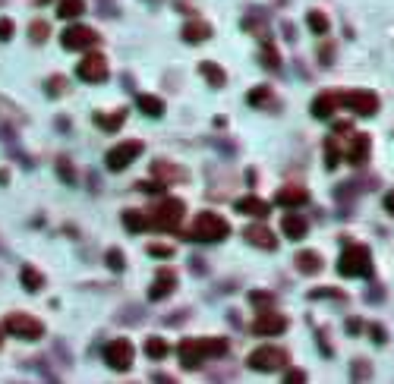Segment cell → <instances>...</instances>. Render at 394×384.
<instances>
[{"label": "cell", "instance_id": "44dd1931", "mask_svg": "<svg viewBox=\"0 0 394 384\" xmlns=\"http://www.w3.org/2000/svg\"><path fill=\"white\" fill-rule=\"evenodd\" d=\"M297 268L303 271V274H318V271H322V255H318V252H300Z\"/></svg>", "mask_w": 394, "mask_h": 384}, {"label": "cell", "instance_id": "7a4b0ae2", "mask_svg": "<svg viewBox=\"0 0 394 384\" xmlns=\"http://www.w3.org/2000/svg\"><path fill=\"white\" fill-rule=\"evenodd\" d=\"M337 271L344 277H372V255H369V249L360 243H350L341 252V258H337Z\"/></svg>", "mask_w": 394, "mask_h": 384}, {"label": "cell", "instance_id": "ffe728a7", "mask_svg": "<svg viewBox=\"0 0 394 384\" xmlns=\"http://www.w3.org/2000/svg\"><path fill=\"white\" fill-rule=\"evenodd\" d=\"M136 104H139V111L146 113V117H161V113H164V101L155 98V94H139Z\"/></svg>", "mask_w": 394, "mask_h": 384}, {"label": "cell", "instance_id": "e575fe53", "mask_svg": "<svg viewBox=\"0 0 394 384\" xmlns=\"http://www.w3.org/2000/svg\"><path fill=\"white\" fill-rule=\"evenodd\" d=\"M57 170H60V176H64L66 183H76V176H73V167H70V161H66V157H60V161H57Z\"/></svg>", "mask_w": 394, "mask_h": 384}, {"label": "cell", "instance_id": "b9f144b4", "mask_svg": "<svg viewBox=\"0 0 394 384\" xmlns=\"http://www.w3.org/2000/svg\"><path fill=\"white\" fill-rule=\"evenodd\" d=\"M385 208H388V211H391V214H394V189H391V192H388V195H385Z\"/></svg>", "mask_w": 394, "mask_h": 384}, {"label": "cell", "instance_id": "7bdbcfd3", "mask_svg": "<svg viewBox=\"0 0 394 384\" xmlns=\"http://www.w3.org/2000/svg\"><path fill=\"white\" fill-rule=\"evenodd\" d=\"M372 340H375V343H381V340H385V334H381V327H379V325L372 327Z\"/></svg>", "mask_w": 394, "mask_h": 384}, {"label": "cell", "instance_id": "2e32d148", "mask_svg": "<svg viewBox=\"0 0 394 384\" xmlns=\"http://www.w3.org/2000/svg\"><path fill=\"white\" fill-rule=\"evenodd\" d=\"M337 107H341V94H335V92H322L316 101H312V113H316L318 120H328Z\"/></svg>", "mask_w": 394, "mask_h": 384}, {"label": "cell", "instance_id": "4316f807", "mask_svg": "<svg viewBox=\"0 0 394 384\" xmlns=\"http://www.w3.org/2000/svg\"><path fill=\"white\" fill-rule=\"evenodd\" d=\"M123 227H127V230H146V227H148V214L127 211V214H123Z\"/></svg>", "mask_w": 394, "mask_h": 384}, {"label": "cell", "instance_id": "60d3db41", "mask_svg": "<svg viewBox=\"0 0 394 384\" xmlns=\"http://www.w3.org/2000/svg\"><path fill=\"white\" fill-rule=\"evenodd\" d=\"M284 378H287V381H303V378H306V375H303V371H287V375H284Z\"/></svg>", "mask_w": 394, "mask_h": 384}, {"label": "cell", "instance_id": "d590c367", "mask_svg": "<svg viewBox=\"0 0 394 384\" xmlns=\"http://www.w3.org/2000/svg\"><path fill=\"white\" fill-rule=\"evenodd\" d=\"M148 255H155V258H167V255H174V249H171V246H158V243H152V246H148Z\"/></svg>", "mask_w": 394, "mask_h": 384}, {"label": "cell", "instance_id": "74e56055", "mask_svg": "<svg viewBox=\"0 0 394 384\" xmlns=\"http://www.w3.org/2000/svg\"><path fill=\"white\" fill-rule=\"evenodd\" d=\"M139 189H146V192H164V183H152V180H142L139 183Z\"/></svg>", "mask_w": 394, "mask_h": 384}, {"label": "cell", "instance_id": "6da1fadb", "mask_svg": "<svg viewBox=\"0 0 394 384\" xmlns=\"http://www.w3.org/2000/svg\"><path fill=\"white\" fill-rule=\"evenodd\" d=\"M177 353H180L183 369H199L205 359L224 356V353H227V340H221V337H190V340L180 343Z\"/></svg>", "mask_w": 394, "mask_h": 384}, {"label": "cell", "instance_id": "ac0fdd59", "mask_svg": "<svg viewBox=\"0 0 394 384\" xmlns=\"http://www.w3.org/2000/svg\"><path fill=\"white\" fill-rule=\"evenodd\" d=\"M152 173L158 176L161 183H177V180H186V170L183 167H174V164H167V161H155L152 164Z\"/></svg>", "mask_w": 394, "mask_h": 384}, {"label": "cell", "instance_id": "e0dca14e", "mask_svg": "<svg viewBox=\"0 0 394 384\" xmlns=\"http://www.w3.org/2000/svg\"><path fill=\"white\" fill-rule=\"evenodd\" d=\"M306 201H309V192H306L303 186H284V189H278V205L300 208V205H306Z\"/></svg>", "mask_w": 394, "mask_h": 384}, {"label": "cell", "instance_id": "8fae6325", "mask_svg": "<svg viewBox=\"0 0 394 384\" xmlns=\"http://www.w3.org/2000/svg\"><path fill=\"white\" fill-rule=\"evenodd\" d=\"M108 73H111V66H108V57L104 54H85L76 66V76L83 82H104Z\"/></svg>", "mask_w": 394, "mask_h": 384}, {"label": "cell", "instance_id": "cb8c5ba5", "mask_svg": "<svg viewBox=\"0 0 394 384\" xmlns=\"http://www.w3.org/2000/svg\"><path fill=\"white\" fill-rule=\"evenodd\" d=\"M199 73H202L205 79H209V82H211V85H215V88H221L224 82H227V76H224V69L218 66V63H211V60H205L202 66H199Z\"/></svg>", "mask_w": 394, "mask_h": 384}, {"label": "cell", "instance_id": "484cf974", "mask_svg": "<svg viewBox=\"0 0 394 384\" xmlns=\"http://www.w3.org/2000/svg\"><path fill=\"white\" fill-rule=\"evenodd\" d=\"M83 10H85V0H60L57 3L60 19H76V16H83Z\"/></svg>", "mask_w": 394, "mask_h": 384}, {"label": "cell", "instance_id": "7c38bea8", "mask_svg": "<svg viewBox=\"0 0 394 384\" xmlns=\"http://www.w3.org/2000/svg\"><path fill=\"white\" fill-rule=\"evenodd\" d=\"M253 331L259 334V337H274V334L287 331V318L281 312H274V308H262L253 321Z\"/></svg>", "mask_w": 394, "mask_h": 384}, {"label": "cell", "instance_id": "f1b7e54d", "mask_svg": "<svg viewBox=\"0 0 394 384\" xmlns=\"http://www.w3.org/2000/svg\"><path fill=\"white\" fill-rule=\"evenodd\" d=\"M306 22H309V29L316 31V35H328V16L318 10H312L309 16H306Z\"/></svg>", "mask_w": 394, "mask_h": 384}, {"label": "cell", "instance_id": "9c48e42d", "mask_svg": "<svg viewBox=\"0 0 394 384\" xmlns=\"http://www.w3.org/2000/svg\"><path fill=\"white\" fill-rule=\"evenodd\" d=\"M139 155H142V142L139 138H129V142L114 145L108 151V157H104V164H108V170H127Z\"/></svg>", "mask_w": 394, "mask_h": 384}, {"label": "cell", "instance_id": "3957f363", "mask_svg": "<svg viewBox=\"0 0 394 384\" xmlns=\"http://www.w3.org/2000/svg\"><path fill=\"white\" fill-rule=\"evenodd\" d=\"M227 233H230V224L221 218V214L205 211V214H199L196 224H192L190 239H196V243H221Z\"/></svg>", "mask_w": 394, "mask_h": 384}, {"label": "cell", "instance_id": "7402d4cb", "mask_svg": "<svg viewBox=\"0 0 394 384\" xmlns=\"http://www.w3.org/2000/svg\"><path fill=\"white\" fill-rule=\"evenodd\" d=\"M209 35H211V29H209L205 22H190V25H183V41H190V44L205 41Z\"/></svg>", "mask_w": 394, "mask_h": 384}, {"label": "cell", "instance_id": "5bb4252c", "mask_svg": "<svg viewBox=\"0 0 394 384\" xmlns=\"http://www.w3.org/2000/svg\"><path fill=\"white\" fill-rule=\"evenodd\" d=\"M281 230H284L287 239H303L306 230H309V224H306V218L300 211H287L284 218H281Z\"/></svg>", "mask_w": 394, "mask_h": 384}, {"label": "cell", "instance_id": "ab89813d", "mask_svg": "<svg viewBox=\"0 0 394 384\" xmlns=\"http://www.w3.org/2000/svg\"><path fill=\"white\" fill-rule=\"evenodd\" d=\"M347 331H350V334H356V331H363V321H356V318H350V321H347Z\"/></svg>", "mask_w": 394, "mask_h": 384}, {"label": "cell", "instance_id": "603a6c76", "mask_svg": "<svg viewBox=\"0 0 394 384\" xmlns=\"http://www.w3.org/2000/svg\"><path fill=\"white\" fill-rule=\"evenodd\" d=\"M20 280H22V287H26L29 293H38V290L45 287V277H41V271H38V268H22Z\"/></svg>", "mask_w": 394, "mask_h": 384}, {"label": "cell", "instance_id": "4dcf8cb0", "mask_svg": "<svg viewBox=\"0 0 394 384\" xmlns=\"http://www.w3.org/2000/svg\"><path fill=\"white\" fill-rule=\"evenodd\" d=\"M246 101L253 107H262V104H268V101H272V92H268L265 85H259V88H253V92L246 94Z\"/></svg>", "mask_w": 394, "mask_h": 384}, {"label": "cell", "instance_id": "d4e9b609", "mask_svg": "<svg viewBox=\"0 0 394 384\" xmlns=\"http://www.w3.org/2000/svg\"><path fill=\"white\" fill-rule=\"evenodd\" d=\"M123 120H127V113H123V111L111 113V117H104V113H95V126H98V129H108V132H117V129H120Z\"/></svg>", "mask_w": 394, "mask_h": 384}, {"label": "cell", "instance_id": "ee69618b", "mask_svg": "<svg viewBox=\"0 0 394 384\" xmlns=\"http://www.w3.org/2000/svg\"><path fill=\"white\" fill-rule=\"evenodd\" d=\"M0 343H3V331H0Z\"/></svg>", "mask_w": 394, "mask_h": 384}, {"label": "cell", "instance_id": "52a82bcc", "mask_svg": "<svg viewBox=\"0 0 394 384\" xmlns=\"http://www.w3.org/2000/svg\"><path fill=\"white\" fill-rule=\"evenodd\" d=\"M133 359H136V350L127 337H117L104 346V362H108L114 371H127L129 365H133Z\"/></svg>", "mask_w": 394, "mask_h": 384}, {"label": "cell", "instance_id": "83f0119b", "mask_svg": "<svg viewBox=\"0 0 394 384\" xmlns=\"http://www.w3.org/2000/svg\"><path fill=\"white\" fill-rule=\"evenodd\" d=\"M167 350H171V346H167L161 337H148V340H146V353H148V359H164V356H167Z\"/></svg>", "mask_w": 394, "mask_h": 384}, {"label": "cell", "instance_id": "30bf717a", "mask_svg": "<svg viewBox=\"0 0 394 384\" xmlns=\"http://www.w3.org/2000/svg\"><path fill=\"white\" fill-rule=\"evenodd\" d=\"M60 41H64L66 50H89L101 41V35H98L95 29H89V25H70V29L60 35Z\"/></svg>", "mask_w": 394, "mask_h": 384}, {"label": "cell", "instance_id": "d6986e66", "mask_svg": "<svg viewBox=\"0 0 394 384\" xmlns=\"http://www.w3.org/2000/svg\"><path fill=\"white\" fill-rule=\"evenodd\" d=\"M237 211L249 214V218H265V214H268V201L255 199V195H246V199L237 201Z\"/></svg>", "mask_w": 394, "mask_h": 384}, {"label": "cell", "instance_id": "8d00e7d4", "mask_svg": "<svg viewBox=\"0 0 394 384\" xmlns=\"http://www.w3.org/2000/svg\"><path fill=\"white\" fill-rule=\"evenodd\" d=\"M66 82L64 79H60V76H54V79H48V92H51V94H64L66 92Z\"/></svg>", "mask_w": 394, "mask_h": 384}, {"label": "cell", "instance_id": "f546056e", "mask_svg": "<svg viewBox=\"0 0 394 384\" xmlns=\"http://www.w3.org/2000/svg\"><path fill=\"white\" fill-rule=\"evenodd\" d=\"M262 63H265L268 69H278V66H281V60H278V50H274V44H272V41H265V44H262Z\"/></svg>", "mask_w": 394, "mask_h": 384}, {"label": "cell", "instance_id": "f35d334b", "mask_svg": "<svg viewBox=\"0 0 394 384\" xmlns=\"http://www.w3.org/2000/svg\"><path fill=\"white\" fill-rule=\"evenodd\" d=\"M249 299H253L255 306H272V296L268 293H249Z\"/></svg>", "mask_w": 394, "mask_h": 384}, {"label": "cell", "instance_id": "ba28073f", "mask_svg": "<svg viewBox=\"0 0 394 384\" xmlns=\"http://www.w3.org/2000/svg\"><path fill=\"white\" fill-rule=\"evenodd\" d=\"M341 104L347 107V111L360 113V117H372V113L379 111V94L369 92V88H356V92L341 94Z\"/></svg>", "mask_w": 394, "mask_h": 384}, {"label": "cell", "instance_id": "4fadbf2b", "mask_svg": "<svg viewBox=\"0 0 394 384\" xmlns=\"http://www.w3.org/2000/svg\"><path fill=\"white\" fill-rule=\"evenodd\" d=\"M174 290H177V274H174L171 268H161L158 274H155V280H152L148 299H152V302H161V299H167Z\"/></svg>", "mask_w": 394, "mask_h": 384}, {"label": "cell", "instance_id": "5b68a950", "mask_svg": "<svg viewBox=\"0 0 394 384\" xmlns=\"http://www.w3.org/2000/svg\"><path fill=\"white\" fill-rule=\"evenodd\" d=\"M3 331L13 334V337H20V340H38V337H45V325H41L38 318H32V315H26V312L7 315V318H3Z\"/></svg>", "mask_w": 394, "mask_h": 384}, {"label": "cell", "instance_id": "d6a6232c", "mask_svg": "<svg viewBox=\"0 0 394 384\" xmlns=\"http://www.w3.org/2000/svg\"><path fill=\"white\" fill-rule=\"evenodd\" d=\"M13 31H16V22L13 19H0V41H10V38H13Z\"/></svg>", "mask_w": 394, "mask_h": 384}, {"label": "cell", "instance_id": "8992f818", "mask_svg": "<svg viewBox=\"0 0 394 384\" xmlns=\"http://www.w3.org/2000/svg\"><path fill=\"white\" fill-rule=\"evenodd\" d=\"M249 369H255V371L287 369V353L281 346H259V350L249 353Z\"/></svg>", "mask_w": 394, "mask_h": 384}, {"label": "cell", "instance_id": "1f68e13d", "mask_svg": "<svg viewBox=\"0 0 394 384\" xmlns=\"http://www.w3.org/2000/svg\"><path fill=\"white\" fill-rule=\"evenodd\" d=\"M48 31H51V25L41 22V19H38V22L29 25V35H32V41H38V44H45V41H48Z\"/></svg>", "mask_w": 394, "mask_h": 384}, {"label": "cell", "instance_id": "277c9868", "mask_svg": "<svg viewBox=\"0 0 394 384\" xmlns=\"http://www.w3.org/2000/svg\"><path fill=\"white\" fill-rule=\"evenodd\" d=\"M183 214H186V205L180 199H164L158 208L148 211V227L155 230H177L183 224Z\"/></svg>", "mask_w": 394, "mask_h": 384}, {"label": "cell", "instance_id": "9a60e30c", "mask_svg": "<svg viewBox=\"0 0 394 384\" xmlns=\"http://www.w3.org/2000/svg\"><path fill=\"white\" fill-rule=\"evenodd\" d=\"M243 236H246V243L249 246H259V249H278V239L272 236V230H265V227H259V224H253V227H246L243 230Z\"/></svg>", "mask_w": 394, "mask_h": 384}, {"label": "cell", "instance_id": "836d02e7", "mask_svg": "<svg viewBox=\"0 0 394 384\" xmlns=\"http://www.w3.org/2000/svg\"><path fill=\"white\" fill-rule=\"evenodd\" d=\"M108 264L114 271H123V264H127V262H123V252L120 249H108Z\"/></svg>", "mask_w": 394, "mask_h": 384}]
</instances>
